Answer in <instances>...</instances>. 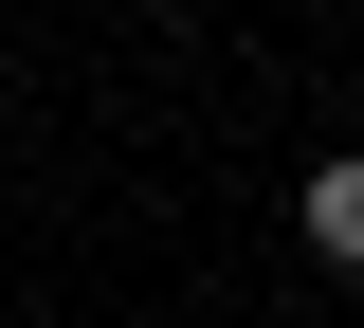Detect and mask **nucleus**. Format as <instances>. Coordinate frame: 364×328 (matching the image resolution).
<instances>
[{
    "instance_id": "1",
    "label": "nucleus",
    "mask_w": 364,
    "mask_h": 328,
    "mask_svg": "<svg viewBox=\"0 0 364 328\" xmlns=\"http://www.w3.org/2000/svg\"><path fill=\"white\" fill-rule=\"evenodd\" d=\"M291 219H310L328 274H364V146H346V164H310V201H291Z\"/></svg>"
}]
</instances>
